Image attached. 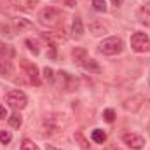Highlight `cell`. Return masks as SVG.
Here are the masks:
<instances>
[{"instance_id":"obj_1","label":"cell","mask_w":150,"mask_h":150,"mask_svg":"<svg viewBox=\"0 0 150 150\" xmlns=\"http://www.w3.org/2000/svg\"><path fill=\"white\" fill-rule=\"evenodd\" d=\"M38 23L47 26V28H56L61 23V14L54 7H44L38 12Z\"/></svg>"},{"instance_id":"obj_2","label":"cell","mask_w":150,"mask_h":150,"mask_svg":"<svg viewBox=\"0 0 150 150\" xmlns=\"http://www.w3.org/2000/svg\"><path fill=\"white\" fill-rule=\"evenodd\" d=\"M98 47H100V52H103V54H107V56H115V54L122 52L124 44H122V38L108 37V38H105V40H101Z\"/></svg>"},{"instance_id":"obj_3","label":"cell","mask_w":150,"mask_h":150,"mask_svg":"<svg viewBox=\"0 0 150 150\" xmlns=\"http://www.w3.org/2000/svg\"><path fill=\"white\" fill-rule=\"evenodd\" d=\"M131 49L134 52H149L150 51V38L147 33H142V32H136L131 35Z\"/></svg>"},{"instance_id":"obj_4","label":"cell","mask_w":150,"mask_h":150,"mask_svg":"<svg viewBox=\"0 0 150 150\" xmlns=\"http://www.w3.org/2000/svg\"><path fill=\"white\" fill-rule=\"evenodd\" d=\"M7 103L14 110H23L26 107V103H28V98H26V94L23 91L14 89V91H9L7 93Z\"/></svg>"},{"instance_id":"obj_5","label":"cell","mask_w":150,"mask_h":150,"mask_svg":"<svg viewBox=\"0 0 150 150\" xmlns=\"http://www.w3.org/2000/svg\"><path fill=\"white\" fill-rule=\"evenodd\" d=\"M122 142L133 150H142L145 147V138L140 136V134H134V133H126V134H122Z\"/></svg>"},{"instance_id":"obj_6","label":"cell","mask_w":150,"mask_h":150,"mask_svg":"<svg viewBox=\"0 0 150 150\" xmlns=\"http://www.w3.org/2000/svg\"><path fill=\"white\" fill-rule=\"evenodd\" d=\"M21 68L26 72L28 75V79H30V82L32 84H35L38 86L40 84V77H38V68L32 63V61H28V59H21Z\"/></svg>"},{"instance_id":"obj_7","label":"cell","mask_w":150,"mask_h":150,"mask_svg":"<svg viewBox=\"0 0 150 150\" xmlns=\"http://www.w3.org/2000/svg\"><path fill=\"white\" fill-rule=\"evenodd\" d=\"M59 84L65 91H75L79 87V80L72 77L68 72H59Z\"/></svg>"},{"instance_id":"obj_8","label":"cell","mask_w":150,"mask_h":150,"mask_svg":"<svg viewBox=\"0 0 150 150\" xmlns=\"http://www.w3.org/2000/svg\"><path fill=\"white\" fill-rule=\"evenodd\" d=\"M143 101H145V98H143V96H140V94L131 96L129 100H126V101H124V108H126L127 112H136V110H140V108H142Z\"/></svg>"},{"instance_id":"obj_9","label":"cell","mask_w":150,"mask_h":150,"mask_svg":"<svg viewBox=\"0 0 150 150\" xmlns=\"http://www.w3.org/2000/svg\"><path fill=\"white\" fill-rule=\"evenodd\" d=\"M136 19L145 25V26H150V4H145L142 5L138 11H136Z\"/></svg>"},{"instance_id":"obj_10","label":"cell","mask_w":150,"mask_h":150,"mask_svg":"<svg viewBox=\"0 0 150 150\" xmlns=\"http://www.w3.org/2000/svg\"><path fill=\"white\" fill-rule=\"evenodd\" d=\"M82 68L86 70V72H89V74H101V67L98 65V61L96 59H82Z\"/></svg>"},{"instance_id":"obj_11","label":"cell","mask_w":150,"mask_h":150,"mask_svg":"<svg viewBox=\"0 0 150 150\" xmlns=\"http://www.w3.org/2000/svg\"><path fill=\"white\" fill-rule=\"evenodd\" d=\"M89 32L94 35V37H100V35H105L107 32H108V28L101 23V21H93V23H89Z\"/></svg>"},{"instance_id":"obj_12","label":"cell","mask_w":150,"mask_h":150,"mask_svg":"<svg viewBox=\"0 0 150 150\" xmlns=\"http://www.w3.org/2000/svg\"><path fill=\"white\" fill-rule=\"evenodd\" d=\"M72 35L77 40L84 37V25H82L80 18H74V21H72Z\"/></svg>"},{"instance_id":"obj_13","label":"cell","mask_w":150,"mask_h":150,"mask_svg":"<svg viewBox=\"0 0 150 150\" xmlns=\"http://www.w3.org/2000/svg\"><path fill=\"white\" fill-rule=\"evenodd\" d=\"M0 75H4V77H11L12 75V63L9 59L2 58V56H0Z\"/></svg>"},{"instance_id":"obj_14","label":"cell","mask_w":150,"mask_h":150,"mask_svg":"<svg viewBox=\"0 0 150 150\" xmlns=\"http://www.w3.org/2000/svg\"><path fill=\"white\" fill-rule=\"evenodd\" d=\"M14 54H16V52H14V47H12V45L0 42V56H2V58L11 59V58H14Z\"/></svg>"},{"instance_id":"obj_15","label":"cell","mask_w":150,"mask_h":150,"mask_svg":"<svg viewBox=\"0 0 150 150\" xmlns=\"http://www.w3.org/2000/svg\"><path fill=\"white\" fill-rule=\"evenodd\" d=\"M91 138H93L94 143H105V142H107V133L101 131V129H94V131L91 133Z\"/></svg>"},{"instance_id":"obj_16","label":"cell","mask_w":150,"mask_h":150,"mask_svg":"<svg viewBox=\"0 0 150 150\" xmlns=\"http://www.w3.org/2000/svg\"><path fill=\"white\" fill-rule=\"evenodd\" d=\"M21 124H23V119H21V115L19 113H12L11 117H9V126L11 127H21Z\"/></svg>"},{"instance_id":"obj_17","label":"cell","mask_w":150,"mask_h":150,"mask_svg":"<svg viewBox=\"0 0 150 150\" xmlns=\"http://www.w3.org/2000/svg\"><path fill=\"white\" fill-rule=\"evenodd\" d=\"M21 150H40V149H38V145L35 142H32V140H23V142H21Z\"/></svg>"},{"instance_id":"obj_18","label":"cell","mask_w":150,"mask_h":150,"mask_svg":"<svg viewBox=\"0 0 150 150\" xmlns=\"http://www.w3.org/2000/svg\"><path fill=\"white\" fill-rule=\"evenodd\" d=\"M93 7H94L98 12H105V11H107V2H105V0H93Z\"/></svg>"},{"instance_id":"obj_19","label":"cell","mask_w":150,"mask_h":150,"mask_svg":"<svg viewBox=\"0 0 150 150\" xmlns=\"http://www.w3.org/2000/svg\"><path fill=\"white\" fill-rule=\"evenodd\" d=\"M75 140L80 143V147H82L84 150H89V143H87V140L82 136V133H75Z\"/></svg>"},{"instance_id":"obj_20","label":"cell","mask_w":150,"mask_h":150,"mask_svg":"<svg viewBox=\"0 0 150 150\" xmlns=\"http://www.w3.org/2000/svg\"><path fill=\"white\" fill-rule=\"evenodd\" d=\"M11 140H12V134L9 131H0V143L7 145V143H11Z\"/></svg>"},{"instance_id":"obj_21","label":"cell","mask_w":150,"mask_h":150,"mask_svg":"<svg viewBox=\"0 0 150 150\" xmlns=\"http://www.w3.org/2000/svg\"><path fill=\"white\" fill-rule=\"evenodd\" d=\"M44 79L47 82H54V72H52V68H49V67L44 68Z\"/></svg>"},{"instance_id":"obj_22","label":"cell","mask_w":150,"mask_h":150,"mask_svg":"<svg viewBox=\"0 0 150 150\" xmlns=\"http://www.w3.org/2000/svg\"><path fill=\"white\" fill-rule=\"evenodd\" d=\"M103 119H105L107 122H113V120H115V112H113L112 108H107V110L103 112Z\"/></svg>"},{"instance_id":"obj_23","label":"cell","mask_w":150,"mask_h":150,"mask_svg":"<svg viewBox=\"0 0 150 150\" xmlns=\"http://www.w3.org/2000/svg\"><path fill=\"white\" fill-rule=\"evenodd\" d=\"M26 45L30 47V51H32L33 54H38V52H40V51H38V45H37V42H33L32 38H28V40H26Z\"/></svg>"},{"instance_id":"obj_24","label":"cell","mask_w":150,"mask_h":150,"mask_svg":"<svg viewBox=\"0 0 150 150\" xmlns=\"http://www.w3.org/2000/svg\"><path fill=\"white\" fill-rule=\"evenodd\" d=\"M16 25H18L19 28H28V26H30V23H28L25 18H19V19H16Z\"/></svg>"},{"instance_id":"obj_25","label":"cell","mask_w":150,"mask_h":150,"mask_svg":"<svg viewBox=\"0 0 150 150\" xmlns=\"http://www.w3.org/2000/svg\"><path fill=\"white\" fill-rule=\"evenodd\" d=\"M0 30H2V33H4V35H7V37H11V35H12V33H9V26H7V25H4V23L0 25Z\"/></svg>"},{"instance_id":"obj_26","label":"cell","mask_w":150,"mask_h":150,"mask_svg":"<svg viewBox=\"0 0 150 150\" xmlns=\"http://www.w3.org/2000/svg\"><path fill=\"white\" fill-rule=\"evenodd\" d=\"M5 117H7V112H5V108L0 105V119H5Z\"/></svg>"},{"instance_id":"obj_27","label":"cell","mask_w":150,"mask_h":150,"mask_svg":"<svg viewBox=\"0 0 150 150\" xmlns=\"http://www.w3.org/2000/svg\"><path fill=\"white\" fill-rule=\"evenodd\" d=\"M124 4V0H112V5H115V7H120Z\"/></svg>"},{"instance_id":"obj_28","label":"cell","mask_w":150,"mask_h":150,"mask_svg":"<svg viewBox=\"0 0 150 150\" xmlns=\"http://www.w3.org/2000/svg\"><path fill=\"white\" fill-rule=\"evenodd\" d=\"M47 150H61V149H56V147H52V145H47Z\"/></svg>"},{"instance_id":"obj_29","label":"cell","mask_w":150,"mask_h":150,"mask_svg":"<svg viewBox=\"0 0 150 150\" xmlns=\"http://www.w3.org/2000/svg\"><path fill=\"white\" fill-rule=\"evenodd\" d=\"M38 0H28V4H30V5H33V4H37Z\"/></svg>"},{"instance_id":"obj_30","label":"cell","mask_w":150,"mask_h":150,"mask_svg":"<svg viewBox=\"0 0 150 150\" xmlns=\"http://www.w3.org/2000/svg\"><path fill=\"white\" fill-rule=\"evenodd\" d=\"M2 2H7V0H0V4H2Z\"/></svg>"}]
</instances>
